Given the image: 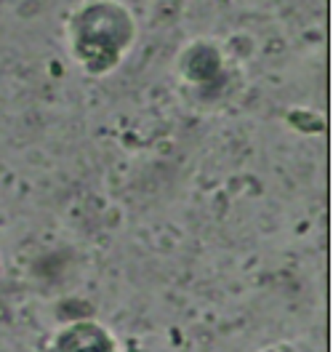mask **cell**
<instances>
[{
	"mask_svg": "<svg viewBox=\"0 0 333 352\" xmlns=\"http://www.w3.org/2000/svg\"><path fill=\"white\" fill-rule=\"evenodd\" d=\"M56 352H112V339L96 323H75L59 333Z\"/></svg>",
	"mask_w": 333,
	"mask_h": 352,
	"instance_id": "6da1fadb",
	"label": "cell"
}]
</instances>
